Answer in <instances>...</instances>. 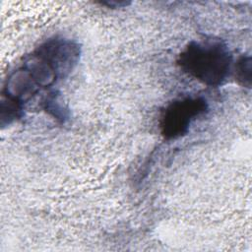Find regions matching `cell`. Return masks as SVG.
<instances>
[{"instance_id": "6da1fadb", "label": "cell", "mask_w": 252, "mask_h": 252, "mask_svg": "<svg viewBox=\"0 0 252 252\" xmlns=\"http://www.w3.org/2000/svg\"><path fill=\"white\" fill-rule=\"evenodd\" d=\"M80 53L79 45L70 39H48L8 77L2 98L24 106L41 89L66 77L77 65Z\"/></svg>"}, {"instance_id": "277c9868", "label": "cell", "mask_w": 252, "mask_h": 252, "mask_svg": "<svg viewBox=\"0 0 252 252\" xmlns=\"http://www.w3.org/2000/svg\"><path fill=\"white\" fill-rule=\"evenodd\" d=\"M234 77L237 83L244 88H251L252 81V60L251 56L243 55L234 65Z\"/></svg>"}, {"instance_id": "3957f363", "label": "cell", "mask_w": 252, "mask_h": 252, "mask_svg": "<svg viewBox=\"0 0 252 252\" xmlns=\"http://www.w3.org/2000/svg\"><path fill=\"white\" fill-rule=\"evenodd\" d=\"M208 101L202 96L183 97L171 101L161 112L160 134L166 140L186 135L193 121L208 111Z\"/></svg>"}, {"instance_id": "7a4b0ae2", "label": "cell", "mask_w": 252, "mask_h": 252, "mask_svg": "<svg viewBox=\"0 0 252 252\" xmlns=\"http://www.w3.org/2000/svg\"><path fill=\"white\" fill-rule=\"evenodd\" d=\"M180 69L209 87H219L228 78L232 56L220 41H191L177 58Z\"/></svg>"}, {"instance_id": "5b68a950", "label": "cell", "mask_w": 252, "mask_h": 252, "mask_svg": "<svg viewBox=\"0 0 252 252\" xmlns=\"http://www.w3.org/2000/svg\"><path fill=\"white\" fill-rule=\"evenodd\" d=\"M43 109L62 122H64L68 117L67 109L63 106L60 96L55 93L49 94L43 100Z\"/></svg>"}, {"instance_id": "8992f818", "label": "cell", "mask_w": 252, "mask_h": 252, "mask_svg": "<svg viewBox=\"0 0 252 252\" xmlns=\"http://www.w3.org/2000/svg\"><path fill=\"white\" fill-rule=\"evenodd\" d=\"M129 4H130V2H126V1H106V2H101V5H105V6L111 7V8H121V7L128 6Z\"/></svg>"}]
</instances>
